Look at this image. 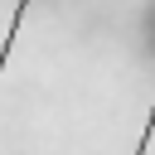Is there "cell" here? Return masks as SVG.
I'll return each instance as SVG.
<instances>
[{"label": "cell", "instance_id": "7a4b0ae2", "mask_svg": "<svg viewBox=\"0 0 155 155\" xmlns=\"http://www.w3.org/2000/svg\"><path fill=\"white\" fill-rule=\"evenodd\" d=\"M150 136H155V102H150V111H145V131H140V140H136V155L150 150Z\"/></svg>", "mask_w": 155, "mask_h": 155}, {"label": "cell", "instance_id": "6da1fadb", "mask_svg": "<svg viewBox=\"0 0 155 155\" xmlns=\"http://www.w3.org/2000/svg\"><path fill=\"white\" fill-rule=\"evenodd\" d=\"M24 10H29V0H15L10 29H5V39H0V73H5V63H10V48H15V34H19V24H24Z\"/></svg>", "mask_w": 155, "mask_h": 155}]
</instances>
